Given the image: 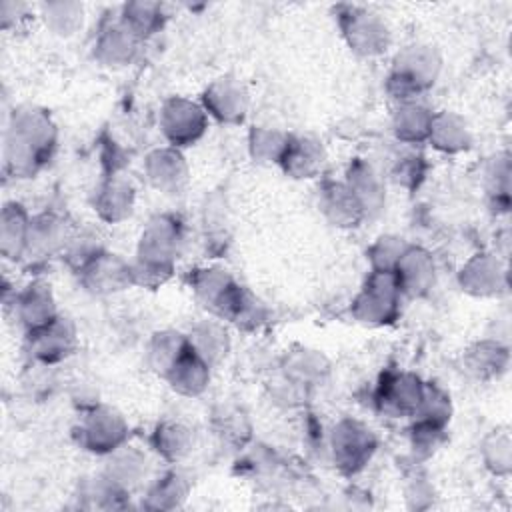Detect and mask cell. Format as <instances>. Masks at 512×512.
Segmentation results:
<instances>
[{
  "label": "cell",
  "mask_w": 512,
  "mask_h": 512,
  "mask_svg": "<svg viewBox=\"0 0 512 512\" xmlns=\"http://www.w3.org/2000/svg\"><path fill=\"white\" fill-rule=\"evenodd\" d=\"M54 142L56 130L46 112L18 108L6 132V166L14 176H32L50 158Z\"/></svg>",
  "instance_id": "6da1fadb"
},
{
  "label": "cell",
  "mask_w": 512,
  "mask_h": 512,
  "mask_svg": "<svg viewBox=\"0 0 512 512\" xmlns=\"http://www.w3.org/2000/svg\"><path fill=\"white\" fill-rule=\"evenodd\" d=\"M440 56L428 44H412L400 50L394 58L388 76V92L400 104L414 102L420 92L430 88L440 72Z\"/></svg>",
  "instance_id": "7a4b0ae2"
},
{
  "label": "cell",
  "mask_w": 512,
  "mask_h": 512,
  "mask_svg": "<svg viewBox=\"0 0 512 512\" xmlns=\"http://www.w3.org/2000/svg\"><path fill=\"white\" fill-rule=\"evenodd\" d=\"M400 286L394 272L372 270L352 304V314L364 324H386L398 316Z\"/></svg>",
  "instance_id": "3957f363"
},
{
  "label": "cell",
  "mask_w": 512,
  "mask_h": 512,
  "mask_svg": "<svg viewBox=\"0 0 512 512\" xmlns=\"http://www.w3.org/2000/svg\"><path fill=\"white\" fill-rule=\"evenodd\" d=\"M338 24L348 46L362 56L382 54L390 44V32L380 14L362 6H340Z\"/></svg>",
  "instance_id": "277c9868"
},
{
  "label": "cell",
  "mask_w": 512,
  "mask_h": 512,
  "mask_svg": "<svg viewBox=\"0 0 512 512\" xmlns=\"http://www.w3.org/2000/svg\"><path fill=\"white\" fill-rule=\"evenodd\" d=\"M160 128L170 144L190 146L202 138L208 128V112L204 106L174 96L164 102L160 112Z\"/></svg>",
  "instance_id": "5b68a950"
},
{
  "label": "cell",
  "mask_w": 512,
  "mask_h": 512,
  "mask_svg": "<svg viewBox=\"0 0 512 512\" xmlns=\"http://www.w3.org/2000/svg\"><path fill=\"white\" fill-rule=\"evenodd\" d=\"M182 244V228L172 216L152 218L138 244V262L174 270V260L178 258Z\"/></svg>",
  "instance_id": "8992f818"
},
{
  "label": "cell",
  "mask_w": 512,
  "mask_h": 512,
  "mask_svg": "<svg viewBox=\"0 0 512 512\" xmlns=\"http://www.w3.org/2000/svg\"><path fill=\"white\" fill-rule=\"evenodd\" d=\"M80 444L98 454H112L126 442L128 426L110 406H94L86 412L78 428Z\"/></svg>",
  "instance_id": "52a82bcc"
},
{
  "label": "cell",
  "mask_w": 512,
  "mask_h": 512,
  "mask_svg": "<svg viewBox=\"0 0 512 512\" xmlns=\"http://www.w3.org/2000/svg\"><path fill=\"white\" fill-rule=\"evenodd\" d=\"M376 438L370 428L356 420H342L332 432L334 462L344 472L360 470L372 456Z\"/></svg>",
  "instance_id": "ba28073f"
},
{
  "label": "cell",
  "mask_w": 512,
  "mask_h": 512,
  "mask_svg": "<svg viewBox=\"0 0 512 512\" xmlns=\"http://www.w3.org/2000/svg\"><path fill=\"white\" fill-rule=\"evenodd\" d=\"M78 272L82 276V284L94 294H112L134 284L132 264L104 250Z\"/></svg>",
  "instance_id": "9c48e42d"
},
{
  "label": "cell",
  "mask_w": 512,
  "mask_h": 512,
  "mask_svg": "<svg viewBox=\"0 0 512 512\" xmlns=\"http://www.w3.org/2000/svg\"><path fill=\"white\" fill-rule=\"evenodd\" d=\"M30 352L44 364H54L72 354L76 346V330L64 316H56L42 328L28 332Z\"/></svg>",
  "instance_id": "30bf717a"
},
{
  "label": "cell",
  "mask_w": 512,
  "mask_h": 512,
  "mask_svg": "<svg viewBox=\"0 0 512 512\" xmlns=\"http://www.w3.org/2000/svg\"><path fill=\"white\" fill-rule=\"evenodd\" d=\"M420 378L414 374H392L378 390V406L388 416H414L422 398Z\"/></svg>",
  "instance_id": "8fae6325"
},
{
  "label": "cell",
  "mask_w": 512,
  "mask_h": 512,
  "mask_svg": "<svg viewBox=\"0 0 512 512\" xmlns=\"http://www.w3.org/2000/svg\"><path fill=\"white\" fill-rule=\"evenodd\" d=\"M204 110L220 122L238 124L248 110V94L244 86L232 78H220L212 82L204 96Z\"/></svg>",
  "instance_id": "7c38bea8"
},
{
  "label": "cell",
  "mask_w": 512,
  "mask_h": 512,
  "mask_svg": "<svg viewBox=\"0 0 512 512\" xmlns=\"http://www.w3.org/2000/svg\"><path fill=\"white\" fill-rule=\"evenodd\" d=\"M400 292L406 296H422L434 286L436 270L432 256L418 246H408L394 268Z\"/></svg>",
  "instance_id": "4fadbf2b"
},
{
  "label": "cell",
  "mask_w": 512,
  "mask_h": 512,
  "mask_svg": "<svg viewBox=\"0 0 512 512\" xmlns=\"http://www.w3.org/2000/svg\"><path fill=\"white\" fill-rule=\"evenodd\" d=\"M144 168L150 184L166 194H178L188 180V166L176 148L150 152Z\"/></svg>",
  "instance_id": "5bb4252c"
},
{
  "label": "cell",
  "mask_w": 512,
  "mask_h": 512,
  "mask_svg": "<svg viewBox=\"0 0 512 512\" xmlns=\"http://www.w3.org/2000/svg\"><path fill=\"white\" fill-rule=\"evenodd\" d=\"M458 280L468 294L492 296L506 286V272L492 254H476L464 264Z\"/></svg>",
  "instance_id": "9a60e30c"
},
{
  "label": "cell",
  "mask_w": 512,
  "mask_h": 512,
  "mask_svg": "<svg viewBox=\"0 0 512 512\" xmlns=\"http://www.w3.org/2000/svg\"><path fill=\"white\" fill-rule=\"evenodd\" d=\"M140 38L120 20L104 26L96 40V58L108 66L130 64L138 52Z\"/></svg>",
  "instance_id": "2e32d148"
},
{
  "label": "cell",
  "mask_w": 512,
  "mask_h": 512,
  "mask_svg": "<svg viewBox=\"0 0 512 512\" xmlns=\"http://www.w3.org/2000/svg\"><path fill=\"white\" fill-rule=\"evenodd\" d=\"M320 208L334 226H358L366 216L360 200L346 182H326L320 194Z\"/></svg>",
  "instance_id": "e0dca14e"
},
{
  "label": "cell",
  "mask_w": 512,
  "mask_h": 512,
  "mask_svg": "<svg viewBox=\"0 0 512 512\" xmlns=\"http://www.w3.org/2000/svg\"><path fill=\"white\" fill-rule=\"evenodd\" d=\"M324 160L326 152L316 138L290 136L280 164L284 172L294 178H312L322 170Z\"/></svg>",
  "instance_id": "ac0fdd59"
},
{
  "label": "cell",
  "mask_w": 512,
  "mask_h": 512,
  "mask_svg": "<svg viewBox=\"0 0 512 512\" xmlns=\"http://www.w3.org/2000/svg\"><path fill=\"white\" fill-rule=\"evenodd\" d=\"M14 308L18 320L28 328V332L46 326L58 316L52 290L44 282H32L24 292H20Z\"/></svg>",
  "instance_id": "d6986e66"
},
{
  "label": "cell",
  "mask_w": 512,
  "mask_h": 512,
  "mask_svg": "<svg viewBox=\"0 0 512 512\" xmlns=\"http://www.w3.org/2000/svg\"><path fill=\"white\" fill-rule=\"evenodd\" d=\"M68 240L70 238H68L66 222L52 212H44V214L30 218L26 254H30V256L34 254L36 258L50 256L56 250L64 248Z\"/></svg>",
  "instance_id": "ffe728a7"
},
{
  "label": "cell",
  "mask_w": 512,
  "mask_h": 512,
  "mask_svg": "<svg viewBox=\"0 0 512 512\" xmlns=\"http://www.w3.org/2000/svg\"><path fill=\"white\" fill-rule=\"evenodd\" d=\"M210 364H206L190 346L176 360L170 372L164 376L170 386L184 396H198L206 390L210 380Z\"/></svg>",
  "instance_id": "44dd1931"
},
{
  "label": "cell",
  "mask_w": 512,
  "mask_h": 512,
  "mask_svg": "<svg viewBox=\"0 0 512 512\" xmlns=\"http://www.w3.org/2000/svg\"><path fill=\"white\" fill-rule=\"evenodd\" d=\"M428 140L434 148L454 154L470 146L472 134L466 120L454 112H438L432 116Z\"/></svg>",
  "instance_id": "7402d4cb"
},
{
  "label": "cell",
  "mask_w": 512,
  "mask_h": 512,
  "mask_svg": "<svg viewBox=\"0 0 512 512\" xmlns=\"http://www.w3.org/2000/svg\"><path fill=\"white\" fill-rule=\"evenodd\" d=\"M94 206L108 222H120L132 214L134 188L120 176H110L98 190Z\"/></svg>",
  "instance_id": "603a6c76"
},
{
  "label": "cell",
  "mask_w": 512,
  "mask_h": 512,
  "mask_svg": "<svg viewBox=\"0 0 512 512\" xmlns=\"http://www.w3.org/2000/svg\"><path fill=\"white\" fill-rule=\"evenodd\" d=\"M28 228H30V216L26 210L12 202L2 208L0 216V250L6 258L18 260L26 254V242H28Z\"/></svg>",
  "instance_id": "cb8c5ba5"
},
{
  "label": "cell",
  "mask_w": 512,
  "mask_h": 512,
  "mask_svg": "<svg viewBox=\"0 0 512 512\" xmlns=\"http://www.w3.org/2000/svg\"><path fill=\"white\" fill-rule=\"evenodd\" d=\"M186 340H188V346L210 366L218 364L230 348L228 332L224 330L222 324L212 320H204L196 324L190 336H186Z\"/></svg>",
  "instance_id": "d4e9b609"
},
{
  "label": "cell",
  "mask_w": 512,
  "mask_h": 512,
  "mask_svg": "<svg viewBox=\"0 0 512 512\" xmlns=\"http://www.w3.org/2000/svg\"><path fill=\"white\" fill-rule=\"evenodd\" d=\"M432 116H434V114H432L426 106L418 104L416 100H414V102H404V104H400L398 110L394 112L392 128H394L396 136H398L402 142L416 144V142L428 140Z\"/></svg>",
  "instance_id": "484cf974"
},
{
  "label": "cell",
  "mask_w": 512,
  "mask_h": 512,
  "mask_svg": "<svg viewBox=\"0 0 512 512\" xmlns=\"http://www.w3.org/2000/svg\"><path fill=\"white\" fill-rule=\"evenodd\" d=\"M346 184L350 186V190L356 194V198L360 200L362 208L366 214L370 212H378L384 204V190H382V182L376 176V172L362 160H356L350 170H348V178Z\"/></svg>",
  "instance_id": "4316f807"
},
{
  "label": "cell",
  "mask_w": 512,
  "mask_h": 512,
  "mask_svg": "<svg viewBox=\"0 0 512 512\" xmlns=\"http://www.w3.org/2000/svg\"><path fill=\"white\" fill-rule=\"evenodd\" d=\"M166 6L160 2H128L122 6V22L140 38L154 34L166 20Z\"/></svg>",
  "instance_id": "83f0119b"
},
{
  "label": "cell",
  "mask_w": 512,
  "mask_h": 512,
  "mask_svg": "<svg viewBox=\"0 0 512 512\" xmlns=\"http://www.w3.org/2000/svg\"><path fill=\"white\" fill-rule=\"evenodd\" d=\"M186 348H188V340L180 332H174V330L156 332L148 346V360L152 370L158 372L160 376H166Z\"/></svg>",
  "instance_id": "f1b7e54d"
},
{
  "label": "cell",
  "mask_w": 512,
  "mask_h": 512,
  "mask_svg": "<svg viewBox=\"0 0 512 512\" xmlns=\"http://www.w3.org/2000/svg\"><path fill=\"white\" fill-rule=\"evenodd\" d=\"M466 366L476 378H494L508 366V350L498 342H478L466 354Z\"/></svg>",
  "instance_id": "f546056e"
},
{
  "label": "cell",
  "mask_w": 512,
  "mask_h": 512,
  "mask_svg": "<svg viewBox=\"0 0 512 512\" xmlns=\"http://www.w3.org/2000/svg\"><path fill=\"white\" fill-rule=\"evenodd\" d=\"M144 472H146V460L134 448H128L122 444L112 452V458L108 464V478L122 490H128L134 484H138Z\"/></svg>",
  "instance_id": "4dcf8cb0"
},
{
  "label": "cell",
  "mask_w": 512,
  "mask_h": 512,
  "mask_svg": "<svg viewBox=\"0 0 512 512\" xmlns=\"http://www.w3.org/2000/svg\"><path fill=\"white\" fill-rule=\"evenodd\" d=\"M154 446L166 460L184 458L194 446V434L182 422H162L154 432Z\"/></svg>",
  "instance_id": "1f68e13d"
},
{
  "label": "cell",
  "mask_w": 512,
  "mask_h": 512,
  "mask_svg": "<svg viewBox=\"0 0 512 512\" xmlns=\"http://www.w3.org/2000/svg\"><path fill=\"white\" fill-rule=\"evenodd\" d=\"M40 10L46 26L58 36L74 34L84 20V6L80 2H44Z\"/></svg>",
  "instance_id": "d6a6232c"
},
{
  "label": "cell",
  "mask_w": 512,
  "mask_h": 512,
  "mask_svg": "<svg viewBox=\"0 0 512 512\" xmlns=\"http://www.w3.org/2000/svg\"><path fill=\"white\" fill-rule=\"evenodd\" d=\"M288 140L290 136L280 132V130H274V128H252L250 132V138H248V146H250V152L256 160L260 162H278L282 160L284 152H286V146H288Z\"/></svg>",
  "instance_id": "836d02e7"
},
{
  "label": "cell",
  "mask_w": 512,
  "mask_h": 512,
  "mask_svg": "<svg viewBox=\"0 0 512 512\" xmlns=\"http://www.w3.org/2000/svg\"><path fill=\"white\" fill-rule=\"evenodd\" d=\"M234 280L228 276L226 270L220 268H204V270H196L194 278H192V288L196 292V296L208 306V308H216V304L220 302V298L224 296V292L230 288Z\"/></svg>",
  "instance_id": "e575fe53"
},
{
  "label": "cell",
  "mask_w": 512,
  "mask_h": 512,
  "mask_svg": "<svg viewBox=\"0 0 512 512\" xmlns=\"http://www.w3.org/2000/svg\"><path fill=\"white\" fill-rule=\"evenodd\" d=\"M414 416H420V422L444 428V424L450 420V398L438 386L424 384L420 406Z\"/></svg>",
  "instance_id": "d590c367"
},
{
  "label": "cell",
  "mask_w": 512,
  "mask_h": 512,
  "mask_svg": "<svg viewBox=\"0 0 512 512\" xmlns=\"http://www.w3.org/2000/svg\"><path fill=\"white\" fill-rule=\"evenodd\" d=\"M406 248H408V244L398 236H380L368 250L372 270L394 272V268L400 262Z\"/></svg>",
  "instance_id": "8d00e7d4"
},
{
  "label": "cell",
  "mask_w": 512,
  "mask_h": 512,
  "mask_svg": "<svg viewBox=\"0 0 512 512\" xmlns=\"http://www.w3.org/2000/svg\"><path fill=\"white\" fill-rule=\"evenodd\" d=\"M482 454H484L488 468H492L498 474H506L510 470V436H508V432L494 430L488 438H484Z\"/></svg>",
  "instance_id": "74e56055"
},
{
  "label": "cell",
  "mask_w": 512,
  "mask_h": 512,
  "mask_svg": "<svg viewBox=\"0 0 512 512\" xmlns=\"http://www.w3.org/2000/svg\"><path fill=\"white\" fill-rule=\"evenodd\" d=\"M186 484L178 474H166L164 478L158 480V484L150 490V506L154 508H170L176 506L178 500H182L186 496Z\"/></svg>",
  "instance_id": "f35d334b"
},
{
  "label": "cell",
  "mask_w": 512,
  "mask_h": 512,
  "mask_svg": "<svg viewBox=\"0 0 512 512\" xmlns=\"http://www.w3.org/2000/svg\"><path fill=\"white\" fill-rule=\"evenodd\" d=\"M220 434H224L228 440H238V432L248 436V424L244 422L242 414L238 412H224L220 416V426H218Z\"/></svg>",
  "instance_id": "ab89813d"
}]
</instances>
